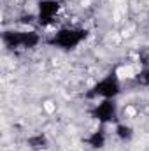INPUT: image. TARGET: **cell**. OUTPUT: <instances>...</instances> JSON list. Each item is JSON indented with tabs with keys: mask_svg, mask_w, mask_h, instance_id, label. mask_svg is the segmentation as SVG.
<instances>
[{
	"mask_svg": "<svg viewBox=\"0 0 149 151\" xmlns=\"http://www.w3.org/2000/svg\"><path fill=\"white\" fill-rule=\"evenodd\" d=\"M4 44L9 47V49H30V47H35L39 44V34L35 32H16V30H11V32H4L2 35Z\"/></svg>",
	"mask_w": 149,
	"mask_h": 151,
	"instance_id": "6da1fadb",
	"label": "cell"
},
{
	"mask_svg": "<svg viewBox=\"0 0 149 151\" xmlns=\"http://www.w3.org/2000/svg\"><path fill=\"white\" fill-rule=\"evenodd\" d=\"M86 39V30L81 28H62L54 34V37L49 42L56 47L62 49H74L75 46H79L82 40Z\"/></svg>",
	"mask_w": 149,
	"mask_h": 151,
	"instance_id": "7a4b0ae2",
	"label": "cell"
},
{
	"mask_svg": "<svg viewBox=\"0 0 149 151\" xmlns=\"http://www.w3.org/2000/svg\"><path fill=\"white\" fill-rule=\"evenodd\" d=\"M121 91V86H119V81L114 77V76H107L104 79H100L93 88L91 91L88 93V97H100V99H114L117 93Z\"/></svg>",
	"mask_w": 149,
	"mask_h": 151,
	"instance_id": "3957f363",
	"label": "cell"
},
{
	"mask_svg": "<svg viewBox=\"0 0 149 151\" xmlns=\"http://www.w3.org/2000/svg\"><path fill=\"white\" fill-rule=\"evenodd\" d=\"M116 114H117V109H116V104H114L112 99H104L91 111V116L95 119H98L100 123H111V121H114Z\"/></svg>",
	"mask_w": 149,
	"mask_h": 151,
	"instance_id": "277c9868",
	"label": "cell"
},
{
	"mask_svg": "<svg viewBox=\"0 0 149 151\" xmlns=\"http://www.w3.org/2000/svg\"><path fill=\"white\" fill-rule=\"evenodd\" d=\"M60 11V2L58 0H40L39 2V23L40 25H49Z\"/></svg>",
	"mask_w": 149,
	"mask_h": 151,
	"instance_id": "5b68a950",
	"label": "cell"
},
{
	"mask_svg": "<svg viewBox=\"0 0 149 151\" xmlns=\"http://www.w3.org/2000/svg\"><path fill=\"white\" fill-rule=\"evenodd\" d=\"M27 144H28L30 150L42 151V150H47L49 141H47V137H46L44 134H35V135H30V137L27 139Z\"/></svg>",
	"mask_w": 149,
	"mask_h": 151,
	"instance_id": "8992f818",
	"label": "cell"
},
{
	"mask_svg": "<svg viewBox=\"0 0 149 151\" xmlns=\"http://www.w3.org/2000/svg\"><path fill=\"white\" fill-rule=\"evenodd\" d=\"M86 144H90L91 148H104L105 146V134H104V130H97L90 137H86Z\"/></svg>",
	"mask_w": 149,
	"mask_h": 151,
	"instance_id": "52a82bcc",
	"label": "cell"
},
{
	"mask_svg": "<svg viewBox=\"0 0 149 151\" xmlns=\"http://www.w3.org/2000/svg\"><path fill=\"white\" fill-rule=\"evenodd\" d=\"M116 135H117L121 141H130L132 135H133V128L128 127V125H117V127H116Z\"/></svg>",
	"mask_w": 149,
	"mask_h": 151,
	"instance_id": "ba28073f",
	"label": "cell"
},
{
	"mask_svg": "<svg viewBox=\"0 0 149 151\" xmlns=\"http://www.w3.org/2000/svg\"><path fill=\"white\" fill-rule=\"evenodd\" d=\"M135 81H137V84L149 86V67H146L144 70H140L139 74L135 76Z\"/></svg>",
	"mask_w": 149,
	"mask_h": 151,
	"instance_id": "9c48e42d",
	"label": "cell"
},
{
	"mask_svg": "<svg viewBox=\"0 0 149 151\" xmlns=\"http://www.w3.org/2000/svg\"><path fill=\"white\" fill-rule=\"evenodd\" d=\"M140 62H142L146 67H149V49H142V51H140Z\"/></svg>",
	"mask_w": 149,
	"mask_h": 151,
	"instance_id": "30bf717a",
	"label": "cell"
}]
</instances>
